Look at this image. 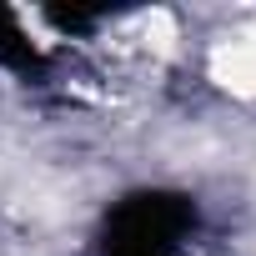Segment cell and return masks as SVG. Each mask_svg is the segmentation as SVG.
Here are the masks:
<instances>
[{"label":"cell","instance_id":"obj_1","mask_svg":"<svg viewBox=\"0 0 256 256\" xmlns=\"http://www.w3.org/2000/svg\"><path fill=\"white\" fill-rule=\"evenodd\" d=\"M191 241V206L181 196H131L116 206L100 256H181Z\"/></svg>","mask_w":256,"mask_h":256}]
</instances>
